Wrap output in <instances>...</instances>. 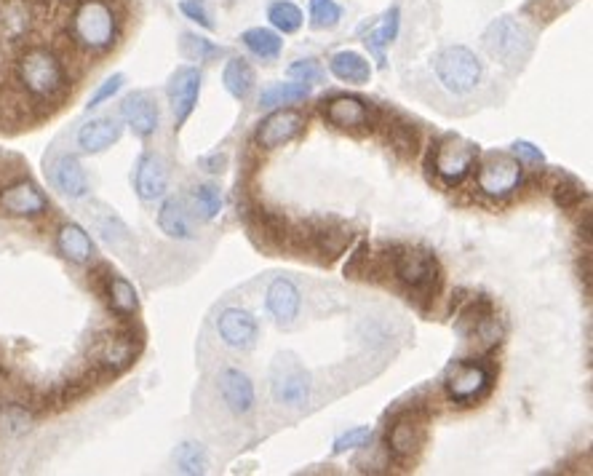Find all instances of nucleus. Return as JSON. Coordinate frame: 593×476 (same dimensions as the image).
Segmentation results:
<instances>
[{
  "label": "nucleus",
  "instance_id": "nucleus-19",
  "mask_svg": "<svg viewBox=\"0 0 593 476\" xmlns=\"http://www.w3.org/2000/svg\"><path fill=\"white\" fill-rule=\"evenodd\" d=\"M265 308L278 327H292L302 311V292L292 279L270 281L265 292Z\"/></svg>",
  "mask_w": 593,
  "mask_h": 476
},
{
  "label": "nucleus",
  "instance_id": "nucleus-17",
  "mask_svg": "<svg viewBox=\"0 0 593 476\" xmlns=\"http://www.w3.org/2000/svg\"><path fill=\"white\" fill-rule=\"evenodd\" d=\"M217 388H220L225 407L238 418L252 415L254 407H257V391H254L252 378L244 370H238V367H225L217 375Z\"/></svg>",
  "mask_w": 593,
  "mask_h": 476
},
{
  "label": "nucleus",
  "instance_id": "nucleus-12",
  "mask_svg": "<svg viewBox=\"0 0 593 476\" xmlns=\"http://www.w3.org/2000/svg\"><path fill=\"white\" fill-rule=\"evenodd\" d=\"M201 83H204V75L193 65H182L171 73L169 83H166V97H169L177 129H182L190 121V115L195 113L198 99H201Z\"/></svg>",
  "mask_w": 593,
  "mask_h": 476
},
{
  "label": "nucleus",
  "instance_id": "nucleus-45",
  "mask_svg": "<svg viewBox=\"0 0 593 476\" xmlns=\"http://www.w3.org/2000/svg\"><path fill=\"white\" fill-rule=\"evenodd\" d=\"M179 11H182V14H185L190 22H195L198 27H204V30H214L212 14H209V9H206L201 0H182V3H179Z\"/></svg>",
  "mask_w": 593,
  "mask_h": 476
},
{
  "label": "nucleus",
  "instance_id": "nucleus-9",
  "mask_svg": "<svg viewBox=\"0 0 593 476\" xmlns=\"http://www.w3.org/2000/svg\"><path fill=\"white\" fill-rule=\"evenodd\" d=\"M495 386V372L492 367L476 359H463L455 362L444 375V391L452 404L460 407H471V404L481 402L484 396Z\"/></svg>",
  "mask_w": 593,
  "mask_h": 476
},
{
  "label": "nucleus",
  "instance_id": "nucleus-29",
  "mask_svg": "<svg viewBox=\"0 0 593 476\" xmlns=\"http://www.w3.org/2000/svg\"><path fill=\"white\" fill-rule=\"evenodd\" d=\"M254 83H257V75H254V67L246 62L244 57H230L222 67V86L228 89V94L238 102H246L252 97Z\"/></svg>",
  "mask_w": 593,
  "mask_h": 476
},
{
  "label": "nucleus",
  "instance_id": "nucleus-4",
  "mask_svg": "<svg viewBox=\"0 0 593 476\" xmlns=\"http://www.w3.org/2000/svg\"><path fill=\"white\" fill-rule=\"evenodd\" d=\"M481 41H484L489 57L497 59L503 67H511V70L524 67V62H529L532 49H535V41H532L527 27L513 17H500L495 22H489Z\"/></svg>",
  "mask_w": 593,
  "mask_h": 476
},
{
  "label": "nucleus",
  "instance_id": "nucleus-24",
  "mask_svg": "<svg viewBox=\"0 0 593 476\" xmlns=\"http://www.w3.org/2000/svg\"><path fill=\"white\" fill-rule=\"evenodd\" d=\"M57 252L73 265H89L97 255L89 230L78 222H65L57 228Z\"/></svg>",
  "mask_w": 593,
  "mask_h": 476
},
{
  "label": "nucleus",
  "instance_id": "nucleus-40",
  "mask_svg": "<svg viewBox=\"0 0 593 476\" xmlns=\"http://www.w3.org/2000/svg\"><path fill=\"white\" fill-rule=\"evenodd\" d=\"M374 442V428L369 426H356L342 431L332 444V455H345L350 450H366Z\"/></svg>",
  "mask_w": 593,
  "mask_h": 476
},
{
  "label": "nucleus",
  "instance_id": "nucleus-16",
  "mask_svg": "<svg viewBox=\"0 0 593 476\" xmlns=\"http://www.w3.org/2000/svg\"><path fill=\"white\" fill-rule=\"evenodd\" d=\"M121 118L139 140H150L161 126V110H158V102L150 91L126 94L121 102Z\"/></svg>",
  "mask_w": 593,
  "mask_h": 476
},
{
  "label": "nucleus",
  "instance_id": "nucleus-8",
  "mask_svg": "<svg viewBox=\"0 0 593 476\" xmlns=\"http://www.w3.org/2000/svg\"><path fill=\"white\" fill-rule=\"evenodd\" d=\"M473 169H476V185H479L481 196L495 198V201L513 196L524 182V164L511 153L479 156Z\"/></svg>",
  "mask_w": 593,
  "mask_h": 476
},
{
  "label": "nucleus",
  "instance_id": "nucleus-7",
  "mask_svg": "<svg viewBox=\"0 0 593 476\" xmlns=\"http://www.w3.org/2000/svg\"><path fill=\"white\" fill-rule=\"evenodd\" d=\"M393 276L415 297H433L441 287L439 260L425 249L401 247L393 255Z\"/></svg>",
  "mask_w": 593,
  "mask_h": 476
},
{
  "label": "nucleus",
  "instance_id": "nucleus-32",
  "mask_svg": "<svg viewBox=\"0 0 593 476\" xmlns=\"http://www.w3.org/2000/svg\"><path fill=\"white\" fill-rule=\"evenodd\" d=\"M310 97V86L300 81H286V83H270L268 89H262L260 107L273 110V107H286L305 102Z\"/></svg>",
  "mask_w": 593,
  "mask_h": 476
},
{
  "label": "nucleus",
  "instance_id": "nucleus-27",
  "mask_svg": "<svg viewBox=\"0 0 593 476\" xmlns=\"http://www.w3.org/2000/svg\"><path fill=\"white\" fill-rule=\"evenodd\" d=\"M329 73L337 78L340 83H350V86H364L372 81V65L364 54L358 51H337L329 57Z\"/></svg>",
  "mask_w": 593,
  "mask_h": 476
},
{
  "label": "nucleus",
  "instance_id": "nucleus-6",
  "mask_svg": "<svg viewBox=\"0 0 593 476\" xmlns=\"http://www.w3.org/2000/svg\"><path fill=\"white\" fill-rule=\"evenodd\" d=\"M481 148L473 140L463 137V134H444L441 140H436L431 153L433 172L444 185L457 188L460 182L473 172V166L479 161Z\"/></svg>",
  "mask_w": 593,
  "mask_h": 476
},
{
  "label": "nucleus",
  "instance_id": "nucleus-44",
  "mask_svg": "<svg viewBox=\"0 0 593 476\" xmlns=\"http://www.w3.org/2000/svg\"><path fill=\"white\" fill-rule=\"evenodd\" d=\"M123 83H126V75H121V73L110 75V78H107V81L102 83V86H99V89L94 91V94H91L89 105H86V110H97L99 105H105V102H110V99H113L115 94H118V91L123 89Z\"/></svg>",
  "mask_w": 593,
  "mask_h": 476
},
{
  "label": "nucleus",
  "instance_id": "nucleus-10",
  "mask_svg": "<svg viewBox=\"0 0 593 476\" xmlns=\"http://www.w3.org/2000/svg\"><path fill=\"white\" fill-rule=\"evenodd\" d=\"M428 439V415L423 410H401L388 423V452L399 460H412Z\"/></svg>",
  "mask_w": 593,
  "mask_h": 476
},
{
  "label": "nucleus",
  "instance_id": "nucleus-35",
  "mask_svg": "<svg viewBox=\"0 0 593 476\" xmlns=\"http://www.w3.org/2000/svg\"><path fill=\"white\" fill-rule=\"evenodd\" d=\"M174 463H177L179 474L198 476L206 474L209 455H206V447L201 442H182L177 447V452H174Z\"/></svg>",
  "mask_w": 593,
  "mask_h": 476
},
{
  "label": "nucleus",
  "instance_id": "nucleus-42",
  "mask_svg": "<svg viewBox=\"0 0 593 476\" xmlns=\"http://www.w3.org/2000/svg\"><path fill=\"white\" fill-rule=\"evenodd\" d=\"M289 78L292 81H300V83H308V86H316V83L324 81V67H321V62L313 57H305V59H297V62H292L289 65Z\"/></svg>",
  "mask_w": 593,
  "mask_h": 476
},
{
  "label": "nucleus",
  "instance_id": "nucleus-21",
  "mask_svg": "<svg viewBox=\"0 0 593 476\" xmlns=\"http://www.w3.org/2000/svg\"><path fill=\"white\" fill-rule=\"evenodd\" d=\"M123 137V124L113 115H102V118H91L86 124L78 129V148L86 156H97V153H105L115 145V142Z\"/></svg>",
  "mask_w": 593,
  "mask_h": 476
},
{
  "label": "nucleus",
  "instance_id": "nucleus-33",
  "mask_svg": "<svg viewBox=\"0 0 593 476\" xmlns=\"http://www.w3.org/2000/svg\"><path fill=\"white\" fill-rule=\"evenodd\" d=\"M310 241H313V249L318 255L329 257L334 260L337 255H342L350 244V230L337 225V228H318L310 233Z\"/></svg>",
  "mask_w": 593,
  "mask_h": 476
},
{
  "label": "nucleus",
  "instance_id": "nucleus-46",
  "mask_svg": "<svg viewBox=\"0 0 593 476\" xmlns=\"http://www.w3.org/2000/svg\"><path fill=\"white\" fill-rule=\"evenodd\" d=\"M511 156L519 158L521 164H532V166H543L545 164V153L537 148L535 142H529V140H516V142H513Z\"/></svg>",
  "mask_w": 593,
  "mask_h": 476
},
{
  "label": "nucleus",
  "instance_id": "nucleus-41",
  "mask_svg": "<svg viewBox=\"0 0 593 476\" xmlns=\"http://www.w3.org/2000/svg\"><path fill=\"white\" fill-rule=\"evenodd\" d=\"M553 196H556V204H559L561 209L572 212V209H575V206L585 198V188L575 180V177H569V174H561L559 182L553 185Z\"/></svg>",
  "mask_w": 593,
  "mask_h": 476
},
{
  "label": "nucleus",
  "instance_id": "nucleus-48",
  "mask_svg": "<svg viewBox=\"0 0 593 476\" xmlns=\"http://www.w3.org/2000/svg\"><path fill=\"white\" fill-rule=\"evenodd\" d=\"M59 3H73V0H59Z\"/></svg>",
  "mask_w": 593,
  "mask_h": 476
},
{
  "label": "nucleus",
  "instance_id": "nucleus-20",
  "mask_svg": "<svg viewBox=\"0 0 593 476\" xmlns=\"http://www.w3.org/2000/svg\"><path fill=\"white\" fill-rule=\"evenodd\" d=\"M51 185L67 198H83L89 196L91 182L89 174L83 169L81 158L73 156V153H62V156L54 158V164L49 169Z\"/></svg>",
  "mask_w": 593,
  "mask_h": 476
},
{
  "label": "nucleus",
  "instance_id": "nucleus-3",
  "mask_svg": "<svg viewBox=\"0 0 593 476\" xmlns=\"http://www.w3.org/2000/svg\"><path fill=\"white\" fill-rule=\"evenodd\" d=\"M433 73H436L439 83L449 94L465 97V94L476 91V86L481 83L484 65H481V59L476 57V51L455 43V46H444V49L433 57Z\"/></svg>",
  "mask_w": 593,
  "mask_h": 476
},
{
  "label": "nucleus",
  "instance_id": "nucleus-38",
  "mask_svg": "<svg viewBox=\"0 0 593 476\" xmlns=\"http://www.w3.org/2000/svg\"><path fill=\"white\" fill-rule=\"evenodd\" d=\"M193 204L198 212L201 214V220L212 222L217 214L222 212V193L217 185H212V182H204V185H195L193 188Z\"/></svg>",
  "mask_w": 593,
  "mask_h": 476
},
{
  "label": "nucleus",
  "instance_id": "nucleus-28",
  "mask_svg": "<svg viewBox=\"0 0 593 476\" xmlns=\"http://www.w3.org/2000/svg\"><path fill=\"white\" fill-rule=\"evenodd\" d=\"M158 228L169 238H177V241H193V225H190L187 206L182 198L169 196L163 201L161 209H158Z\"/></svg>",
  "mask_w": 593,
  "mask_h": 476
},
{
  "label": "nucleus",
  "instance_id": "nucleus-13",
  "mask_svg": "<svg viewBox=\"0 0 593 476\" xmlns=\"http://www.w3.org/2000/svg\"><path fill=\"white\" fill-rule=\"evenodd\" d=\"M217 335L230 351L249 353L260 343V324L254 319V313H249L246 308L228 305L217 316Z\"/></svg>",
  "mask_w": 593,
  "mask_h": 476
},
{
  "label": "nucleus",
  "instance_id": "nucleus-11",
  "mask_svg": "<svg viewBox=\"0 0 593 476\" xmlns=\"http://www.w3.org/2000/svg\"><path fill=\"white\" fill-rule=\"evenodd\" d=\"M305 115L294 107H273V113L265 115L260 124H257V132H254V145L262 150H276L284 148L289 142H294L305 132Z\"/></svg>",
  "mask_w": 593,
  "mask_h": 476
},
{
  "label": "nucleus",
  "instance_id": "nucleus-34",
  "mask_svg": "<svg viewBox=\"0 0 593 476\" xmlns=\"http://www.w3.org/2000/svg\"><path fill=\"white\" fill-rule=\"evenodd\" d=\"M268 19H270V25H273V30L284 35L297 33V30L302 27V22H305L300 6L292 3V0H276V3H270Z\"/></svg>",
  "mask_w": 593,
  "mask_h": 476
},
{
  "label": "nucleus",
  "instance_id": "nucleus-5",
  "mask_svg": "<svg viewBox=\"0 0 593 476\" xmlns=\"http://www.w3.org/2000/svg\"><path fill=\"white\" fill-rule=\"evenodd\" d=\"M313 394V378L300 356L292 351L278 353L270 364V396L281 407H305Z\"/></svg>",
  "mask_w": 593,
  "mask_h": 476
},
{
  "label": "nucleus",
  "instance_id": "nucleus-18",
  "mask_svg": "<svg viewBox=\"0 0 593 476\" xmlns=\"http://www.w3.org/2000/svg\"><path fill=\"white\" fill-rule=\"evenodd\" d=\"M134 190L142 201H158L169 190V164L158 153H142L134 166Z\"/></svg>",
  "mask_w": 593,
  "mask_h": 476
},
{
  "label": "nucleus",
  "instance_id": "nucleus-31",
  "mask_svg": "<svg viewBox=\"0 0 593 476\" xmlns=\"http://www.w3.org/2000/svg\"><path fill=\"white\" fill-rule=\"evenodd\" d=\"M495 316V305H492V300L484 295L473 297L471 303L463 305V311L457 313L455 319V332L460 337H465V340H471L473 332L484 324V321H489Z\"/></svg>",
  "mask_w": 593,
  "mask_h": 476
},
{
  "label": "nucleus",
  "instance_id": "nucleus-15",
  "mask_svg": "<svg viewBox=\"0 0 593 476\" xmlns=\"http://www.w3.org/2000/svg\"><path fill=\"white\" fill-rule=\"evenodd\" d=\"M321 115L326 118V124H332L334 129H345V132L372 129L374 124L372 105L353 94H334V97L324 99Z\"/></svg>",
  "mask_w": 593,
  "mask_h": 476
},
{
  "label": "nucleus",
  "instance_id": "nucleus-25",
  "mask_svg": "<svg viewBox=\"0 0 593 476\" xmlns=\"http://www.w3.org/2000/svg\"><path fill=\"white\" fill-rule=\"evenodd\" d=\"M399 30H401V11H399V6H393V9H388L385 14H382L377 25H372L364 33V46L374 57L377 67L388 65V59H385V49H388L390 43L399 38Z\"/></svg>",
  "mask_w": 593,
  "mask_h": 476
},
{
  "label": "nucleus",
  "instance_id": "nucleus-22",
  "mask_svg": "<svg viewBox=\"0 0 593 476\" xmlns=\"http://www.w3.org/2000/svg\"><path fill=\"white\" fill-rule=\"evenodd\" d=\"M139 340L131 332H115V335H107L102 343H99V351H97V364L102 367V370L113 372V375H118V372L129 370L131 364H134V359L139 356Z\"/></svg>",
  "mask_w": 593,
  "mask_h": 476
},
{
  "label": "nucleus",
  "instance_id": "nucleus-23",
  "mask_svg": "<svg viewBox=\"0 0 593 476\" xmlns=\"http://www.w3.org/2000/svg\"><path fill=\"white\" fill-rule=\"evenodd\" d=\"M33 0H0V38L9 43L25 41L33 33Z\"/></svg>",
  "mask_w": 593,
  "mask_h": 476
},
{
  "label": "nucleus",
  "instance_id": "nucleus-36",
  "mask_svg": "<svg viewBox=\"0 0 593 476\" xmlns=\"http://www.w3.org/2000/svg\"><path fill=\"white\" fill-rule=\"evenodd\" d=\"M179 49L185 54L187 59H193V62H212V59L222 57L225 49L212 43L204 35H195V33H185L182 35V41H179Z\"/></svg>",
  "mask_w": 593,
  "mask_h": 476
},
{
  "label": "nucleus",
  "instance_id": "nucleus-43",
  "mask_svg": "<svg viewBox=\"0 0 593 476\" xmlns=\"http://www.w3.org/2000/svg\"><path fill=\"white\" fill-rule=\"evenodd\" d=\"M390 148L399 150L401 156H415L417 153V132L409 124H396L388 129Z\"/></svg>",
  "mask_w": 593,
  "mask_h": 476
},
{
  "label": "nucleus",
  "instance_id": "nucleus-37",
  "mask_svg": "<svg viewBox=\"0 0 593 476\" xmlns=\"http://www.w3.org/2000/svg\"><path fill=\"white\" fill-rule=\"evenodd\" d=\"M33 428V412L22 404H3L0 407V431L9 436H22Z\"/></svg>",
  "mask_w": 593,
  "mask_h": 476
},
{
  "label": "nucleus",
  "instance_id": "nucleus-14",
  "mask_svg": "<svg viewBox=\"0 0 593 476\" xmlns=\"http://www.w3.org/2000/svg\"><path fill=\"white\" fill-rule=\"evenodd\" d=\"M0 212L19 220H33L49 212V196L33 180H14L0 188Z\"/></svg>",
  "mask_w": 593,
  "mask_h": 476
},
{
  "label": "nucleus",
  "instance_id": "nucleus-2",
  "mask_svg": "<svg viewBox=\"0 0 593 476\" xmlns=\"http://www.w3.org/2000/svg\"><path fill=\"white\" fill-rule=\"evenodd\" d=\"M121 19L110 0H78L70 17V38L89 54H107L118 43Z\"/></svg>",
  "mask_w": 593,
  "mask_h": 476
},
{
  "label": "nucleus",
  "instance_id": "nucleus-1",
  "mask_svg": "<svg viewBox=\"0 0 593 476\" xmlns=\"http://www.w3.org/2000/svg\"><path fill=\"white\" fill-rule=\"evenodd\" d=\"M14 73L22 91L35 102H57L67 91L65 62L49 46H30L22 51Z\"/></svg>",
  "mask_w": 593,
  "mask_h": 476
},
{
  "label": "nucleus",
  "instance_id": "nucleus-39",
  "mask_svg": "<svg viewBox=\"0 0 593 476\" xmlns=\"http://www.w3.org/2000/svg\"><path fill=\"white\" fill-rule=\"evenodd\" d=\"M308 17L313 30H334L340 25L342 9L340 3H334V0H310Z\"/></svg>",
  "mask_w": 593,
  "mask_h": 476
},
{
  "label": "nucleus",
  "instance_id": "nucleus-47",
  "mask_svg": "<svg viewBox=\"0 0 593 476\" xmlns=\"http://www.w3.org/2000/svg\"><path fill=\"white\" fill-rule=\"evenodd\" d=\"M198 164L204 166L206 172L220 174V172H225V166H228V156H220V153H212V156L201 158Z\"/></svg>",
  "mask_w": 593,
  "mask_h": 476
},
{
  "label": "nucleus",
  "instance_id": "nucleus-30",
  "mask_svg": "<svg viewBox=\"0 0 593 476\" xmlns=\"http://www.w3.org/2000/svg\"><path fill=\"white\" fill-rule=\"evenodd\" d=\"M241 43L246 49L252 51L254 57L262 59V62H276L284 51V38L276 30H268V27H249L241 33Z\"/></svg>",
  "mask_w": 593,
  "mask_h": 476
},
{
  "label": "nucleus",
  "instance_id": "nucleus-26",
  "mask_svg": "<svg viewBox=\"0 0 593 476\" xmlns=\"http://www.w3.org/2000/svg\"><path fill=\"white\" fill-rule=\"evenodd\" d=\"M102 292H105L107 305H110V311L115 316H121V319L137 316L139 295L129 279H123L118 273H107L105 281H102Z\"/></svg>",
  "mask_w": 593,
  "mask_h": 476
}]
</instances>
